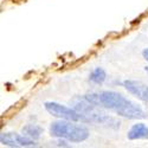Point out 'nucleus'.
<instances>
[{
  "instance_id": "1",
  "label": "nucleus",
  "mask_w": 148,
  "mask_h": 148,
  "mask_svg": "<svg viewBox=\"0 0 148 148\" xmlns=\"http://www.w3.org/2000/svg\"><path fill=\"white\" fill-rule=\"evenodd\" d=\"M98 96H100L101 107L115 113L119 116L126 117L128 120H141L146 117L145 110L140 106L116 91H102L98 94Z\"/></svg>"
},
{
  "instance_id": "2",
  "label": "nucleus",
  "mask_w": 148,
  "mask_h": 148,
  "mask_svg": "<svg viewBox=\"0 0 148 148\" xmlns=\"http://www.w3.org/2000/svg\"><path fill=\"white\" fill-rule=\"evenodd\" d=\"M78 122H72L68 120H60L52 122L50 126V135L57 139H65L70 142H83L88 140L89 130L87 127L77 125Z\"/></svg>"
},
{
  "instance_id": "3",
  "label": "nucleus",
  "mask_w": 148,
  "mask_h": 148,
  "mask_svg": "<svg viewBox=\"0 0 148 148\" xmlns=\"http://www.w3.org/2000/svg\"><path fill=\"white\" fill-rule=\"evenodd\" d=\"M44 108L50 115L60 120H68V121L79 122V123H91L89 116L78 112L75 108H70L64 104H60L57 102H45Z\"/></svg>"
},
{
  "instance_id": "4",
  "label": "nucleus",
  "mask_w": 148,
  "mask_h": 148,
  "mask_svg": "<svg viewBox=\"0 0 148 148\" xmlns=\"http://www.w3.org/2000/svg\"><path fill=\"white\" fill-rule=\"evenodd\" d=\"M0 142L8 147H33L37 145L34 140L17 133H3L0 135Z\"/></svg>"
},
{
  "instance_id": "5",
  "label": "nucleus",
  "mask_w": 148,
  "mask_h": 148,
  "mask_svg": "<svg viewBox=\"0 0 148 148\" xmlns=\"http://www.w3.org/2000/svg\"><path fill=\"white\" fill-rule=\"evenodd\" d=\"M122 85L129 94L139 98L140 101L148 102V87L142 82L135 81V79H126L123 81Z\"/></svg>"
},
{
  "instance_id": "6",
  "label": "nucleus",
  "mask_w": 148,
  "mask_h": 148,
  "mask_svg": "<svg viewBox=\"0 0 148 148\" xmlns=\"http://www.w3.org/2000/svg\"><path fill=\"white\" fill-rule=\"evenodd\" d=\"M127 138L132 141L134 140H148V126L145 123H135L130 127L127 133Z\"/></svg>"
},
{
  "instance_id": "7",
  "label": "nucleus",
  "mask_w": 148,
  "mask_h": 148,
  "mask_svg": "<svg viewBox=\"0 0 148 148\" xmlns=\"http://www.w3.org/2000/svg\"><path fill=\"white\" fill-rule=\"evenodd\" d=\"M21 133L32 140H38L43 134V128L37 125H26L25 127H23Z\"/></svg>"
},
{
  "instance_id": "8",
  "label": "nucleus",
  "mask_w": 148,
  "mask_h": 148,
  "mask_svg": "<svg viewBox=\"0 0 148 148\" xmlns=\"http://www.w3.org/2000/svg\"><path fill=\"white\" fill-rule=\"evenodd\" d=\"M107 79V72L102 68H95L89 75V81L94 84H103Z\"/></svg>"
},
{
  "instance_id": "9",
  "label": "nucleus",
  "mask_w": 148,
  "mask_h": 148,
  "mask_svg": "<svg viewBox=\"0 0 148 148\" xmlns=\"http://www.w3.org/2000/svg\"><path fill=\"white\" fill-rule=\"evenodd\" d=\"M142 56H143V58L148 62V49H145V50L142 51Z\"/></svg>"
},
{
  "instance_id": "10",
  "label": "nucleus",
  "mask_w": 148,
  "mask_h": 148,
  "mask_svg": "<svg viewBox=\"0 0 148 148\" xmlns=\"http://www.w3.org/2000/svg\"><path fill=\"white\" fill-rule=\"evenodd\" d=\"M146 71H147V72H148V68H146Z\"/></svg>"
}]
</instances>
